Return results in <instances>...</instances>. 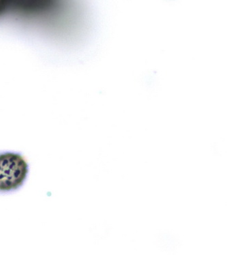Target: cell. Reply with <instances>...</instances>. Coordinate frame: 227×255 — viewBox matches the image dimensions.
Listing matches in <instances>:
<instances>
[{
  "mask_svg": "<svg viewBox=\"0 0 227 255\" xmlns=\"http://www.w3.org/2000/svg\"><path fill=\"white\" fill-rule=\"evenodd\" d=\"M5 3L6 2L4 1H0V14H1L8 6V5L5 4Z\"/></svg>",
  "mask_w": 227,
  "mask_h": 255,
  "instance_id": "7a4b0ae2",
  "label": "cell"
},
{
  "mask_svg": "<svg viewBox=\"0 0 227 255\" xmlns=\"http://www.w3.org/2000/svg\"><path fill=\"white\" fill-rule=\"evenodd\" d=\"M28 172V163L20 154H0V192H10L23 186Z\"/></svg>",
  "mask_w": 227,
  "mask_h": 255,
  "instance_id": "6da1fadb",
  "label": "cell"
}]
</instances>
